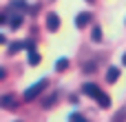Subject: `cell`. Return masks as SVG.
<instances>
[{"instance_id":"cell-10","label":"cell","mask_w":126,"mask_h":122,"mask_svg":"<svg viewBox=\"0 0 126 122\" xmlns=\"http://www.w3.org/2000/svg\"><path fill=\"white\" fill-rule=\"evenodd\" d=\"M91 36H93L95 42H100V40H102V29H100V27H93V33H91Z\"/></svg>"},{"instance_id":"cell-1","label":"cell","mask_w":126,"mask_h":122,"mask_svg":"<svg viewBox=\"0 0 126 122\" xmlns=\"http://www.w3.org/2000/svg\"><path fill=\"white\" fill-rule=\"evenodd\" d=\"M82 93H84V96H89V98H93V100H95L102 109H109V107H111V98H109V96H106V93H104L97 84L86 82V84L82 87Z\"/></svg>"},{"instance_id":"cell-15","label":"cell","mask_w":126,"mask_h":122,"mask_svg":"<svg viewBox=\"0 0 126 122\" xmlns=\"http://www.w3.org/2000/svg\"><path fill=\"white\" fill-rule=\"evenodd\" d=\"M89 2H93V0H89Z\"/></svg>"},{"instance_id":"cell-11","label":"cell","mask_w":126,"mask_h":122,"mask_svg":"<svg viewBox=\"0 0 126 122\" xmlns=\"http://www.w3.org/2000/svg\"><path fill=\"white\" fill-rule=\"evenodd\" d=\"M124 120H126V109H122V111H120V113H117L111 122H124Z\"/></svg>"},{"instance_id":"cell-8","label":"cell","mask_w":126,"mask_h":122,"mask_svg":"<svg viewBox=\"0 0 126 122\" xmlns=\"http://www.w3.org/2000/svg\"><path fill=\"white\" fill-rule=\"evenodd\" d=\"M38 62H40V56H38L35 49H31L29 51V64H38Z\"/></svg>"},{"instance_id":"cell-4","label":"cell","mask_w":126,"mask_h":122,"mask_svg":"<svg viewBox=\"0 0 126 122\" xmlns=\"http://www.w3.org/2000/svg\"><path fill=\"white\" fill-rule=\"evenodd\" d=\"M58 27H60V18H58L55 13H49V16H47V29H49V31H55Z\"/></svg>"},{"instance_id":"cell-9","label":"cell","mask_w":126,"mask_h":122,"mask_svg":"<svg viewBox=\"0 0 126 122\" xmlns=\"http://www.w3.org/2000/svg\"><path fill=\"white\" fill-rule=\"evenodd\" d=\"M69 122H89V120H86L82 113H71V116H69Z\"/></svg>"},{"instance_id":"cell-6","label":"cell","mask_w":126,"mask_h":122,"mask_svg":"<svg viewBox=\"0 0 126 122\" xmlns=\"http://www.w3.org/2000/svg\"><path fill=\"white\" fill-rule=\"evenodd\" d=\"M117 78H120V69H117V67H111L109 73H106V80H109V82H115Z\"/></svg>"},{"instance_id":"cell-2","label":"cell","mask_w":126,"mask_h":122,"mask_svg":"<svg viewBox=\"0 0 126 122\" xmlns=\"http://www.w3.org/2000/svg\"><path fill=\"white\" fill-rule=\"evenodd\" d=\"M49 87V80H38L35 84H31L27 91H24V100H33V98H38L40 93H42V89H47Z\"/></svg>"},{"instance_id":"cell-3","label":"cell","mask_w":126,"mask_h":122,"mask_svg":"<svg viewBox=\"0 0 126 122\" xmlns=\"http://www.w3.org/2000/svg\"><path fill=\"white\" fill-rule=\"evenodd\" d=\"M0 107H4V109H16V107H18V98L7 93V96L0 98Z\"/></svg>"},{"instance_id":"cell-12","label":"cell","mask_w":126,"mask_h":122,"mask_svg":"<svg viewBox=\"0 0 126 122\" xmlns=\"http://www.w3.org/2000/svg\"><path fill=\"white\" fill-rule=\"evenodd\" d=\"M66 64H69V60H66V58H62V60H58V71H62V69H66Z\"/></svg>"},{"instance_id":"cell-13","label":"cell","mask_w":126,"mask_h":122,"mask_svg":"<svg viewBox=\"0 0 126 122\" xmlns=\"http://www.w3.org/2000/svg\"><path fill=\"white\" fill-rule=\"evenodd\" d=\"M18 49H22L20 42H18V44H11V47H9V53H13V51H18Z\"/></svg>"},{"instance_id":"cell-7","label":"cell","mask_w":126,"mask_h":122,"mask_svg":"<svg viewBox=\"0 0 126 122\" xmlns=\"http://www.w3.org/2000/svg\"><path fill=\"white\" fill-rule=\"evenodd\" d=\"M27 7H24V0H11V11H24Z\"/></svg>"},{"instance_id":"cell-5","label":"cell","mask_w":126,"mask_h":122,"mask_svg":"<svg viewBox=\"0 0 126 122\" xmlns=\"http://www.w3.org/2000/svg\"><path fill=\"white\" fill-rule=\"evenodd\" d=\"M89 20H91V16H89V13H78V18H75V24H78V29H84Z\"/></svg>"},{"instance_id":"cell-14","label":"cell","mask_w":126,"mask_h":122,"mask_svg":"<svg viewBox=\"0 0 126 122\" xmlns=\"http://www.w3.org/2000/svg\"><path fill=\"white\" fill-rule=\"evenodd\" d=\"M122 62H124V67H126V53H124V56H122Z\"/></svg>"}]
</instances>
